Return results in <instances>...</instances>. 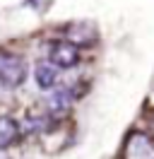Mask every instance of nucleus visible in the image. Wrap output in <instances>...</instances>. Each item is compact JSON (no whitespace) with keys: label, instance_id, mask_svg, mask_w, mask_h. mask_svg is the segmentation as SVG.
Segmentation results:
<instances>
[{"label":"nucleus","instance_id":"nucleus-6","mask_svg":"<svg viewBox=\"0 0 154 159\" xmlns=\"http://www.w3.org/2000/svg\"><path fill=\"white\" fill-rule=\"evenodd\" d=\"M0 159H7V157H5V152H0Z\"/></svg>","mask_w":154,"mask_h":159},{"label":"nucleus","instance_id":"nucleus-5","mask_svg":"<svg viewBox=\"0 0 154 159\" xmlns=\"http://www.w3.org/2000/svg\"><path fill=\"white\" fill-rule=\"evenodd\" d=\"M22 138V128L12 116H0V152L17 145Z\"/></svg>","mask_w":154,"mask_h":159},{"label":"nucleus","instance_id":"nucleus-4","mask_svg":"<svg viewBox=\"0 0 154 159\" xmlns=\"http://www.w3.org/2000/svg\"><path fill=\"white\" fill-rule=\"evenodd\" d=\"M34 80H36L38 89L43 92H51L53 87L60 84V68H56L51 60H38L36 65H34Z\"/></svg>","mask_w":154,"mask_h":159},{"label":"nucleus","instance_id":"nucleus-2","mask_svg":"<svg viewBox=\"0 0 154 159\" xmlns=\"http://www.w3.org/2000/svg\"><path fill=\"white\" fill-rule=\"evenodd\" d=\"M48 60L60 70H72L77 68V63L82 58V53H79V46L72 43L70 39H60V41H51L48 43Z\"/></svg>","mask_w":154,"mask_h":159},{"label":"nucleus","instance_id":"nucleus-1","mask_svg":"<svg viewBox=\"0 0 154 159\" xmlns=\"http://www.w3.org/2000/svg\"><path fill=\"white\" fill-rule=\"evenodd\" d=\"M27 60L22 56L0 48V92H12L22 87L27 80Z\"/></svg>","mask_w":154,"mask_h":159},{"label":"nucleus","instance_id":"nucleus-3","mask_svg":"<svg viewBox=\"0 0 154 159\" xmlns=\"http://www.w3.org/2000/svg\"><path fill=\"white\" fill-rule=\"evenodd\" d=\"M123 159H154V142L144 133H130L125 142Z\"/></svg>","mask_w":154,"mask_h":159}]
</instances>
